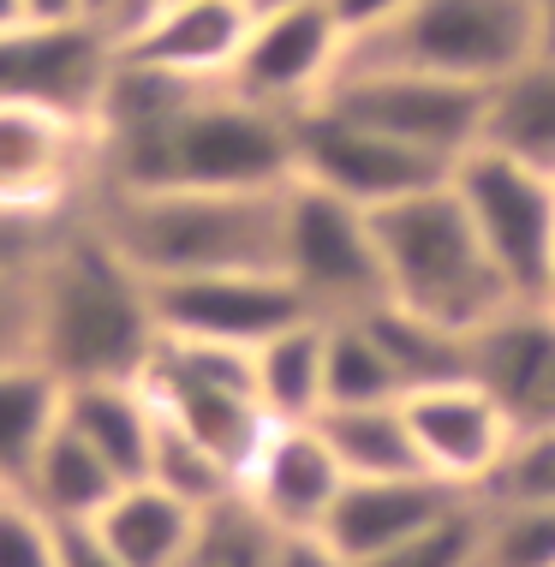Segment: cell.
<instances>
[{
    "instance_id": "74e56055",
    "label": "cell",
    "mask_w": 555,
    "mask_h": 567,
    "mask_svg": "<svg viewBox=\"0 0 555 567\" xmlns=\"http://www.w3.org/2000/svg\"><path fill=\"white\" fill-rule=\"evenodd\" d=\"M400 7H407V0H329V12L341 19L347 42H352V37H370V30H382Z\"/></svg>"
},
{
    "instance_id": "e575fe53",
    "label": "cell",
    "mask_w": 555,
    "mask_h": 567,
    "mask_svg": "<svg viewBox=\"0 0 555 567\" xmlns=\"http://www.w3.org/2000/svg\"><path fill=\"white\" fill-rule=\"evenodd\" d=\"M72 216H79V209H72ZM60 227H66V216H42V209L0 204V269H37Z\"/></svg>"
},
{
    "instance_id": "ee69618b",
    "label": "cell",
    "mask_w": 555,
    "mask_h": 567,
    "mask_svg": "<svg viewBox=\"0 0 555 567\" xmlns=\"http://www.w3.org/2000/svg\"><path fill=\"white\" fill-rule=\"evenodd\" d=\"M12 19H24V0H0V24H12Z\"/></svg>"
},
{
    "instance_id": "cb8c5ba5",
    "label": "cell",
    "mask_w": 555,
    "mask_h": 567,
    "mask_svg": "<svg viewBox=\"0 0 555 567\" xmlns=\"http://www.w3.org/2000/svg\"><path fill=\"white\" fill-rule=\"evenodd\" d=\"M317 431L329 454L341 460L347 478H400V472H424L419 442H412L407 406L400 401H370V406H322Z\"/></svg>"
},
{
    "instance_id": "7c38bea8",
    "label": "cell",
    "mask_w": 555,
    "mask_h": 567,
    "mask_svg": "<svg viewBox=\"0 0 555 567\" xmlns=\"http://www.w3.org/2000/svg\"><path fill=\"white\" fill-rule=\"evenodd\" d=\"M96 192V120L0 102V204L72 216Z\"/></svg>"
},
{
    "instance_id": "bcb514c9",
    "label": "cell",
    "mask_w": 555,
    "mask_h": 567,
    "mask_svg": "<svg viewBox=\"0 0 555 567\" xmlns=\"http://www.w3.org/2000/svg\"><path fill=\"white\" fill-rule=\"evenodd\" d=\"M0 496H7V489H0Z\"/></svg>"
},
{
    "instance_id": "d590c367",
    "label": "cell",
    "mask_w": 555,
    "mask_h": 567,
    "mask_svg": "<svg viewBox=\"0 0 555 567\" xmlns=\"http://www.w3.org/2000/svg\"><path fill=\"white\" fill-rule=\"evenodd\" d=\"M54 538H60V567H126L107 549L96 519H54Z\"/></svg>"
},
{
    "instance_id": "5bb4252c",
    "label": "cell",
    "mask_w": 555,
    "mask_h": 567,
    "mask_svg": "<svg viewBox=\"0 0 555 567\" xmlns=\"http://www.w3.org/2000/svg\"><path fill=\"white\" fill-rule=\"evenodd\" d=\"M407 424L412 442H419V460L430 478L466 489V496H484V484L496 478V466L514 449L520 424L502 412V401L484 389V382L460 377V382H436V389L407 394Z\"/></svg>"
},
{
    "instance_id": "9a60e30c",
    "label": "cell",
    "mask_w": 555,
    "mask_h": 567,
    "mask_svg": "<svg viewBox=\"0 0 555 567\" xmlns=\"http://www.w3.org/2000/svg\"><path fill=\"white\" fill-rule=\"evenodd\" d=\"M466 371L502 401L520 431L555 424V305L514 299L466 334Z\"/></svg>"
},
{
    "instance_id": "ac0fdd59",
    "label": "cell",
    "mask_w": 555,
    "mask_h": 567,
    "mask_svg": "<svg viewBox=\"0 0 555 567\" xmlns=\"http://www.w3.org/2000/svg\"><path fill=\"white\" fill-rule=\"evenodd\" d=\"M466 502V489L430 478V472H400V478H347L335 496L329 519H322V538L341 549V561H364L377 549H389L412 532H424L430 519H442Z\"/></svg>"
},
{
    "instance_id": "3957f363",
    "label": "cell",
    "mask_w": 555,
    "mask_h": 567,
    "mask_svg": "<svg viewBox=\"0 0 555 567\" xmlns=\"http://www.w3.org/2000/svg\"><path fill=\"white\" fill-rule=\"evenodd\" d=\"M377 227V251H382V281L389 299L407 311L430 317L442 329H484L502 305H514V287L502 281V269L490 264L477 227L466 221L454 186H424L412 197L370 209Z\"/></svg>"
},
{
    "instance_id": "52a82bcc",
    "label": "cell",
    "mask_w": 555,
    "mask_h": 567,
    "mask_svg": "<svg viewBox=\"0 0 555 567\" xmlns=\"http://www.w3.org/2000/svg\"><path fill=\"white\" fill-rule=\"evenodd\" d=\"M449 186L477 227L490 264L514 287V299H549V257H555V174L490 144H472L454 162Z\"/></svg>"
},
{
    "instance_id": "44dd1931",
    "label": "cell",
    "mask_w": 555,
    "mask_h": 567,
    "mask_svg": "<svg viewBox=\"0 0 555 567\" xmlns=\"http://www.w3.org/2000/svg\"><path fill=\"white\" fill-rule=\"evenodd\" d=\"M192 526H197L192 502H179L174 489H162L150 478L120 484L114 502L96 514V532L126 567H179L185 544H192Z\"/></svg>"
},
{
    "instance_id": "ab89813d",
    "label": "cell",
    "mask_w": 555,
    "mask_h": 567,
    "mask_svg": "<svg viewBox=\"0 0 555 567\" xmlns=\"http://www.w3.org/2000/svg\"><path fill=\"white\" fill-rule=\"evenodd\" d=\"M532 24H537V49L555 54V0H532Z\"/></svg>"
},
{
    "instance_id": "8d00e7d4",
    "label": "cell",
    "mask_w": 555,
    "mask_h": 567,
    "mask_svg": "<svg viewBox=\"0 0 555 567\" xmlns=\"http://www.w3.org/2000/svg\"><path fill=\"white\" fill-rule=\"evenodd\" d=\"M275 567H347V561L322 532H281V556H275Z\"/></svg>"
},
{
    "instance_id": "603a6c76",
    "label": "cell",
    "mask_w": 555,
    "mask_h": 567,
    "mask_svg": "<svg viewBox=\"0 0 555 567\" xmlns=\"http://www.w3.org/2000/svg\"><path fill=\"white\" fill-rule=\"evenodd\" d=\"M114 489H120L114 466L60 419L54 436L42 442V454H37V466H30L19 496L49 519H96L107 502H114Z\"/></svg>"
},
{
    "instance_id": "7402d4cb",
    "label": "cell",
    "mask_w": 555,
    "mask_h": 567,
    "mask_svg": "<svg viewBox=\"0 0 555 567\" xmlns=\"http://www.w3.org/2000/svg\"><path fill=\"white\" fill-rule=\"evenodd\" d=\"M322 347H329L322 317H299L264 347H251L257 401L275 424H311L322 412Z\"/></svg>"
},
{
    "instance_id": "d6986e66",
    "label": "cell",
    "mask_w": 555,
    "mask_h": 567,
    "mask_svg": "<svg viewBox=\"0 0 555 567\" xmlns=\"http://www.w3.org/2000/svg\"><path fill=\"white\" fill-rule=\"evenodd\" d=\"M60 419L114 466L120 484L150 478V449H156V401L144 377L132 382H66Z\"/></svg>"
},
{
    "instance_id": "f1b7e54d",
    "label": "cell",
    "mask_w": 555,
    "mask_h": 567,
    "mask_svg": "<svg viewBox=\"0 0 555 567\" xmlns=\"http://www.w3.org/2000/svg\"><path fill=\"white\" fill-rule=\"evenodd\" d=\"M150 484L174 489L179 502H192V508H209V502L234 496L239 489V472L227 466L215 449H204L192 431H179L174 419H162L156 412V449H150Z\"/></svg>"
},
{
    "instance_id": "e0dca14e",
    "label": "cell",
    "mask_w": 555,
    "mask_h": 567,
    "mask_svg": "<svg viewBox=\"0 0 555 567\" xmlns=\"http://www.w3.org/2000/svg\"><path fill=\"white\" fill-rule=\"evenodd\" d=\"M341 484H347V472H341V460L329 454L317 419L311 424H275L264 436V449L251 454L245 478H239V489L281 532H322Z\"/></svg>"
},
{
    "instance_id": "d4e9b609",
    "label": "cell",
    "mask_w": 555,
    "mask_h": 567,
    "mask_svg": "<svg viewBox=\"0 0 555 567\" xmlns=\"http://www.w3.org/2000/svg\"><path fill=\"white\" fill-rule=\"evenodd\" d=\"M60 401H66V382L42 359L0 364V489H12V496L24 489L42 442L60 424Z\"/></svg>"
},
{
    "instance_id": "d6a6232c",
    "label": "cell",
    "mask_w": 555,
    "mask_h": 567,
    "mask_svg": "<svg viewBox=\"0 0 555 567\" xmlns=\"http://www.w3.org/2000/svg\"><path fill=\"white\" fill-rule=\"evenodd\" d=\"M0 567H60L54 519L37 514L24 496H0Z\"/></svg>"
},
{
    "instance_id": "4fadbf2b",
    "label": "cell",
    "mask_w": 555,
    "mask_h": 567,
    "mask_svg": "<svg viewBox=\"0 0 555 567\" xmlns=\"http://www.w3.org/2000/svg\"><path fill=\"white\" fill-rule=\"evenodd\" d=\"M156 323L179 341H215V347H264L299 317H317L299 299V287L281 269H215L156 281Z\"/></svg>"
},
{
    "instance_id": "836d02e7",
    "label": "cell",
    "mask_w": 555,
    "mask_h": 567,
    "mask_svg": "<svg viewBox=\"0 0 555 567\" xmlns=\"http://www.w3.org/2000/svg\"><path fill=\"white\" fill-rule=\"evenodd\" d=\"M37 359V269H0V364Z\"/></svg>"
},
{
    "instance_id": "f6af8a7d",
    "label": "cell",
    "mask_w": 555,
    "mask_h": 567,
    "mask_svg": "<svg viewBox=\"0 0 555 567\" xmlns=\"http://www.w3.org/2000/svg\"><path fill=\"white\" fill-rule=\"evenodd\" d=\"M549 305H555V257H549Z\"/></svg>"
},
{
    "instance_id": "484cf974",
    "label": "cell",
    "mask_w": 555,
    "mask_h": 567,
    "mask_svg": "<svg viewBox=\"0 0 555 567\" xmlns=\"http://www.w3.org/2000/svg\"><path fill=\"white\" fill-rule=\"evenodd\" d=\"M364 323L382 341V352H389V364L400 377V394H419V389H436V382L472 377L466 371V334L460 329L430 323V317L407 311V305H394V299H382L377 311H364Z\"/></svg>"
},
{
    "instance_id": "5b68a950",
    "label": "cell",
    "mask_w": 555,
    "mask_h": 567,
    "mask_svg": "<svg viewBox=\"0 0 555 567\" xmlns=\"http://www.w3.org/2000/svg\"><path fill=\"white\" fill-rule=\"evenodd\" d=\"M281 275L317 317H364L389 299L370 209L305 179L281 192Z\"/></svg>"
},
{
    "instance_id": "f546056e",
    "label": "cell",
    "mask_w": 555,
    "mask_h": 567,
    "mask_svg": "<svg viewBox=\"0 0 555 567\" xmlns=\"http://www.w3.org/2000/svg\"><path fill=\"white\" fill-rule=\"evenodd\" d=\"M477 549H484V502L466 496L442 519H430L424 532H412V538L377 549L364 561H347V567H477Z\"/></svg>"
},
{
    "instance_id": "7bdbcfd3",
    "label": "cell",
    "mask_w": 555,
    "mask_h": 567,
    "mask_svg": "<svg viewBox=\"0 0 555 567\" xmlns=\"http://www.w3.org/2000/svg\"><path fill=\"white\" fill-rule=\"evenodd\" d=\"M239 7H245V12H251V19H257V12H281V7H305V0H239Z\"/></svg>"
},
{
    "instance_id": "30bf717a",
    "label": "cell",
    "mask_w": 555,
    "mask_h": 567,
    "mask_svg": "<svg viewBox=\"0 0 555 567\" xmlns=\"http://www.w3.org/2000/svg\"><path fill=\"white\" fill-rule=\"evenodd\" d=\"M341 60H347L341 19L329 12V0H305V7L257 12L222 84L239 90L245 102H264L275 114H299L311 102H322Z\"/></svg>"
},
{
    "instance_id": "2e32d148",
    "label": "cell",
    "mask_w": 555,
    "mask_h": 567,
    "mask_svg": "<svg viewBox=\"0 0 555 567\" xmlns=\"http://www.w3.org/2000/svg\"><path fill=\"white\" fill-rule=\"evenodd\" d=\"M245 30H251V12L239 0H167L120 30L114 54L174 72V79H227Z\"/></svg>"
},
{
    "instance_id": "4316f807",
    "label": "cell",
    "mask_w": 555,
    "mask_h": 567,
    "mask_svg": "<svg viewBox=\"0 0 555 567\" xmlns=\"http://www.w3.org/2000/svg\"><path fill=\"white\" fill-rule=\"evenodd\" d=\"M275 556H281V526L245 489H234V496L197 508L179 567H275Z\"/></svg>"
},
{
    "instance_id": "6da1fadb",
    "label": "cell",
    "mask_w": 555,
    "mask_h": 567,
    "mask_svg": "<svg viewBox=\"0 0 555 567\" xmlns=\"http://www.w3.org/2000/svg\"><path fill=\"white\" fill-rule=\"evenodd\" d=\"M162 347L156 293L90 209L66 216L37 264V359L60 382H132Z\"/></svg>"
},
{
    "instance_id": "ba28073f",
    "label": "cell",
    "mask_w": 555,
    "mask_h": 567,
    "mask_svg": "<svg viewBox=\"0 0 555 567\" xmlns=\"http://www.w3.org/2000/svg\"><path fill=\"white\" fill-rule=\"evenodd\" d=\"M322 102L449 167L477 144V126H484V90L477 84L400 66H341L335 84L322 90Z\"/></svg>"
},
{
    "instance_id": "7a4b0ae2",
    "label": "cell",
    "mask_w": 555,
    "mask_h": 567,
    "mask_svg": "<svg viewBox=\"0 0 555 567\" xmlns=\"http://www.w3.org/2000/svg\"><path fill=\"white\" fill-rule=\"evenodd\" d=\"M281 192H90V221L156 281L215 269H281Z\"/></svg>"
},
{
    "instance_id": "4dcf8cb0",
    "label": "cell",
    "mask_w": 555,
    "mask_h": 567,
    "mask_svg": "<svg viewBox=\"0 0 555 567\" xmlns=\"http://www.w3.org/2000/svg\"><path fill=\"white\" fill-rule=\"evenodd\" d=\"M477 567H555V502H484Z\"/></svg>"
},
{
    "instance_id": "f35d334b",
    "label": "cell",
    "mask_w": 555,
    "mask_h": 567,
    "mask_svg": "<svg viewBox=\"0 0 555 567\" xmlns=\"http://www.w3.org/2000/svg\"><path fill=\"white\" fill-rule=\"evenodd\" d=\"M24 19H90L84 0H24Z\"/></svg>"
},
{
    "instance_id": "b9f144b4",
    "label": "cell",
    "mask_w": 555,
    "mask_h": 567,
    "mask_svg": "<svg viewBox=\"0 0 555 567\" xmlns=\"http://www.w3.org/2000/svg\"><path fill=\"white\" fill-rule=\"evenodd\" d=\"M120 7H126V0H84V12H90L96 24H114V12H120Z\"/></svg>"
},
{
    "instance_id": "83f0119b",
    "label": "cell",
    "mask_w": 555,
    "mask_h": 567,
    "mask_svg": "<svg viewBox=\"0 0 555 567\" xmlns=\"http://www.w3.org/2000/svg\"><path fill=\"white\" fill-rule=\"evenodd\" d=\"M329 347H322V406H370V401H407L382 341L364 317H322Z\"/></svg>"
},
{
    "instance_id": "277c9868",
    "label": "cell",
    "mask_w": 555,
    "mask_h": 567,
    "mask_svg": "<svg viewBox=\"0 0 555 567\" xmlns=\"http://www.w3.org/2000/svg\"><path fill=\"white\" fill-rule=\"evenodd\" d=\"M537 49L532 0H407L382 30L347 42L341 66H400L460 84H496Z\"/></svg>"
},
{
    "instance_id": "8992f818",
    "label": "cell",
    "mask_w": 555,
    "mask_h": 567,
    "mask_svg": "<svg viewBox=\"0 0 555 567\" xmlns=\"http://www.w3.org/2000/svg\"><path fill=\"white\" fill-rule=\"evenodd\" d=\"M144 389L162 419L192 431L204 449H215L245 478L251 454L264 449L275 419L257 401L251 347H215V341H179L162 334L156 359L144 364Z\"/></svg>"
},
{
    "instance_id": "9c48e42d",
    "label": "cell",
    "mask_w": 555,
    "mask_h": 567,
    "mask_svg": "<svg viewBox=\"0 0 555 567\" xmlns=\"http://www.w3.org/2000/svg\"><path fill=\"white\" fill-rule=\"evenodd\" d=\"M449 174H454L449 162L424 156L412 144H394L377 126H359L352 114L329 109V102H311V109L292 114V179L322 186L359 209H382L394 197L442 186Z\"/></svg>"
},
{
    "instance_id": "ffe728a7",
    "label": "cell",
    "mask_w": 555,
    "mask_h": 567,
    "mask_svg": "<svg viewBox=\"0 0 555 567\" xmlns=\"http://www.w3.org/2000/svg\"><path fill=\"white\" fill-rule=\"evenodd\" d=\"M477 144L555 174V54L549 49H532L526 60H514L496 84H484V126H477Z\"/></svg>"
},
{
    "instance_id": "8fae6325",
    "label": "cell",
    "mask_w": 555,
    "mask_h": 567,
    "mask_svg": "<svg viewBox=\"0 0 555 567\" xmlns=\"http://www.w3.org/2000/svg\"><path fill=\"white\" fill-rule=\"evenodd\" d=\"M114 72V37L96 19H12L0 24V102L96 120Z\"/></svg>"
},
{
    "instance_id": "60d3db41",
    "label": "cell",
    "mask_w": 555,
    "mask_h": 567,
    "mask_svg": "<svg viewBox=\"0 0 555 567\" xmlns=\"http://www.w3.org/2000/svg\"><path fill=\"white\" fill-rule=\"evenodd\" d=\"M150 7H167V0H126V7H120V12H114V24H107V37H120V30H126L132 19H144V12H150Z\"/></svg>"
},
{
    "instance_id": "1f68e13d",
    "label": "cell",
    "mask_w": 555,
    "mask_h": 567,
    "mask_svg": "<svg viewBox=\"0 0 555 567\" xmlns=\"http://www.w3.org/2000/svg\"><path fill=\"white\" fill-rule=\"evenodd\" d=\"M484 502H555V424L514 436L496 478L484 484Z\"/></svg>"
}]
</instances>
